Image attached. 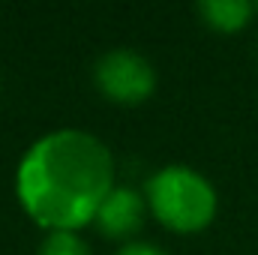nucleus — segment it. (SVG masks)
<instances>
[{
    "label": "nucleus",
    "mask_w": 258,
    "mask_h": 255,
    "mask_svg": "<svg viewBox=\"0 0 258 255\" xmlns=\"http://www.w3.org/2000/svg\"><path fill=\"white\" fill-rule=\"evenodd\" d=\"M147 210L156 216L159 225L177 234L204 231L219 210V195L213 183L189 165H165L153 171L144 183Z\"/></svg>",
    "instance_id": "f03ea898"
},
{
    "label": "nucleus",
    "mask_w": 258,
    "mask_h": 255,
    "mask_svg": "<svg viewBox=\"0 0 258 255\" xmlns=\"http://www.w3.org/2000/svg\"><path fill=\"white\" fill-rule=\"evenodd\" d=\"M111 189L114 156L102 138L84 129L39 135L15 171V195L24 213L48 231H78L90 225Z\"/></svg>",
    "instance_id": "f257e3e1"
},
{
    "label": "nucleus",
    "mask_w": 258,
    "mask_h": 255,
    "mask_svg": "<svg viewBox=\"0 0 258 255\" xmlns=\"http://www.w3.org/2000/svg\"><path fill=\"white\" fill-rule=\"evenodd\" d=\"M114 255H168V252L162 246H156V243H147V240H129Z\"/></svg>",
    "instance_id": "0eeeda50"
},
{
    "label": "nucleus",
    "mask_w": 258,
    "mask_h": 255,
    "mask_svg": "<svg viewBox=\"0 0 258 255\" xmlns=\"http://www.w3.org/2000/svg\"><path fill=\"white\" fill-rule=\"evenodd\" d=\"M93 81L108 102L117 105H138L153 96L156 90V69L153 63L132 51V48H111L93 66Z\"/></svg>",
    "instance_id": "7ed1b4c3"
},
{
    "label": "nucleus",
    "mask_w": 258,
    "mask_h": 255,
    "mask_svg": "<svg viewBox=\"0 0 258 255\" xmlns=\"http://www.w3.org/2000/svg\"><path fill=\"white\" fill-rule=\"evenodd\" d=\"M198 15L216 33H240L252 21L255 6L246 0H201Z\"/></svg>",
    "instance_id": "39448f33"
},
{
    "label": "nucleus",
    "mask_w": 258,
    "mask_h": 255,
    "mask_svg": "<svg viewBox=\"0 0 258 255\" xmlns=\"http://www.w3.org/2000/svg\"><path fill=\"white\" fill-rule=\"evenodd\" d=\"M147 201H144V192L135 189V186H117L108 192L96 210V228L99 234L111 237V240H123L129 243L141 225H144V216H147Z\"/></svg>",
    "instance_id": "20e7f679"
},
{
    "label": "nucleus",
    "mask_w": 258,
    "mask_h": 255,
    "mask_svg": "<svg viewBox=\"0 0 258 255\" xmlns=\"http://www.w3.org/2000/svg\"><path fill=\"white\" fill-rule=\"evenodd\" d=\"M36 255H93L78 231H48Z\"/></svg>",
    "instance_id": "423d86ee"
},
{
    "label": "nucleus",
    "mask_w": 258,
    "mask_h": 255,
    "mask_svg": "<svg viewBox=\"0 0 258 255\" xmlns=\"http://www.w3.org/2000/svg\"><path fill=\"white\" fill-rule=\"evenodd\" d=\"M255 12H258V6H255Z\"/></svg>",
    "instance_id": "6e6552de"
}]
</instances>
